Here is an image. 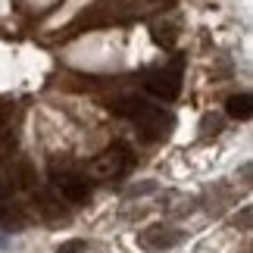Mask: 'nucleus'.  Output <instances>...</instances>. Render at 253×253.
<instances>
[{
	"mask_svg": "<svg viewBox=\"0 0 253 253\" xmlns=\"http://www.w3.org/2000/svg\"><path fill=\"white\" fill-rule=\"evenodd\" d=\"M128 169H131V150L125 144H113L91 160V175H97V178H119Z\"/></svg>",
	"mask_w": 253,
	"mask_h": 253,
	"instance_id": "1",
	"label": "nucleus"
},
{
	"mask_svg": "<svg viewBox=\"0 0 253 253\" xmlns=\"http://www.w3.org/2000/svg\"><path fill=\"white\" fill-rule=\"evenodd\" d=\"M113 113L125 116V119H131L134 125H144L147 119H153L157 116V106L147 103L144 97L138 94H128V97H119V100H113Z\"/></svg>",
	"mask_w": 253,
	"mask_h": 253,
	"instance_id": "2",
	"label": "nucleus"
},
{
	"mask_svg": "<svg viewBox=\"0 0 253 253\" xmlns=\"http://www.w3.org/2000/svg\"><path fill=\"white\" fill-rule=\"evenodd\" d=\"M147 91L160 100H175L181 94V69H163L147 79Z\"/></svg>",
	"mask_w": 253,
	"mask_h": 253,
	"instance_id": "3",
	"label": "nucleus"
},
{
	"mask_svg": "<svg viewBox=\"0 0 253 253\" xmlns=\"http://www.w3.org/2000/svg\"><path fill=\"white\" fill-rule=\"evenodd\" d=\"M53 181H56V191H60L63 200L69 203H87V197H91V184H87L82 175L75 172H53Z\"/></svg>",
	"mask_w": 253,
	"mask_h": 253,
	"instance_id": "4",
	"label": "nucleus"
},
{
	"mask_svg": "<svg viewBox=\"0 0 253 253\" xmlns=\"http://www.w3.org/2000/svg\"><path fill=\"white\" fill-rule=\"evenodd\" d=\"M138 241H141L144 250H169V247H175L181 241V231H175L169 225H150V228L141 231Z\"/></svg>",
	"mask_w": 253,
	"mask_h": 253,
	"instance_id": "5",
	"label": "nucleus"
},
{
	"mask_svg": "<svg viewBox=\"0 0 253 253\" xmlns=\"http://www.w3.org/2000/svg\"><path fill=\"white\" fill-rule=\"evenodd\" d=\"M25 225V212L19 207H0V228L6 231H19Z\"/></svg>",
	"mask_w": 253,
	"mask_h": 253,
	"instance_id": "6",
	"label": "nucleus"
},
{
	"mask_svg": "<svg viewBox=\"0 0 253 253\" xmlns=\"http://www.w3.org/2000/svg\"><path fill=\"white\" fill-rule=\"evenodd\" d=\"M225 113L231 119H250V97L247 94H235L225 100Z\"/></svg>",
	"mask_w": 253,
	"mask_h": 253,
	"instance_id": "7",
	"label": "nucleus"
},
{
	"mask_svg": "<svg viewBox=\"0 0 253 253\" xmlns=\"http://www.w3.org/2000/svg\"><path fill=\"white\" fill-rule=\"evenodd\" d=\"M35 207H38V212H41L44 219H60L63 216V207L50 200V194H38V197H35Z\"/></svg>",
	"mask_w": 253,
	"mask_h": 253,
	"instance_id": "8",
	"label": "nucleus"
},
{
	"mask_svg": "<svg viewBox=\"0 0 253 253\" xmlns=\"http://www.w3.org/2000/svg\"><path fill=\"white\" fill-rule=\"evenodd\" d=\"M153 41L160 47H175V28L166 22V25H153Z\"/></svg>",
	"mask_w": 253,
	"mask_h": 253,
	"instance_id": "9",
	"label": "nucleus"
},
{
	"mask_svg": "<svg viewBox=\"0 0 253 253\" xmlns=\"http://www.w3.org/2000/svg\"><path fill=\"white\" fill-rule=\"evenodd\" d=\"M84 250H87V241H82V238H72L56 247V253H84Z\"/></svg>",
	"mask_w": 253,
	"mask_h": 253,
	"instance_id": "10",
	"label": "nucleus"
},
{
	"mask_svg": "<svg viewBox=\"0 0 253 253\" xmlns=\"http://www.w3.org/2000/svg\"><path fill=\"white\" fill-rule=\"evenodd\" d=\"M19 184H22V188H32L35 184V172H32L28 163H19Z\"/></svg>",
	"mask_w": 253,
	"mask_h": 253,
	"instance_id": "11",
	"label": "nucleus"
},
{
	"mask_svg": "<svg viewBox=\"0 0 253 253\" xmlns=\"http://www.w3.org/2000/svg\"><path fill=\"white\" fill-rule=\"evenodd\" d=\"M0 194H3V184H0Z\"/></svg>",
	"mask_w": 253,
	"mask_h": 253,
	"instance_id": "12",
	"label": "nucleus"
}]
</instances>
